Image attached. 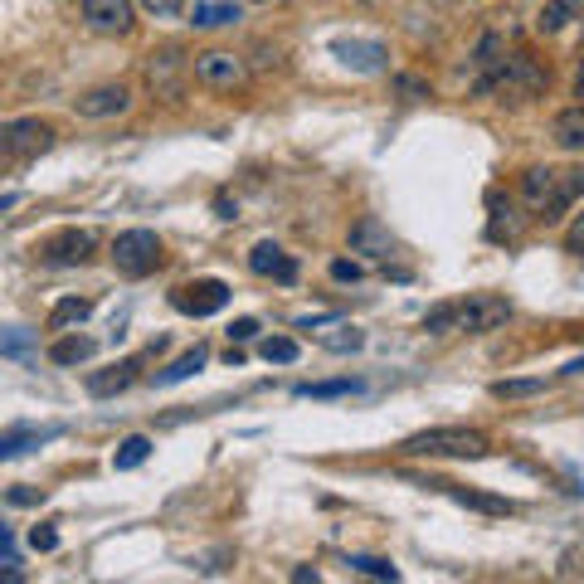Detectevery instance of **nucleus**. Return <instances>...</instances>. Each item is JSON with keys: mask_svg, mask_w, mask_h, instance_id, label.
Listing matches in <instances>:
<instances>
[{"mask_svg": "<svg viewBox=\"0 0 584 584\" xmlns=\"http://www.w3.org/2000/svg\"><path fill=\"white\" fill-rule=\"evenodd\" d=\"M93 317V302L88 297H59L54 312H49V331H64V327H78Z\"/></svg>", "mask_w": 584, "mask_h": 584, "instance_id": "22", "label": "nucleus"}, {"mask_svg": "<svg viewBox=\"0 0 584 584\" xmlns=\"http://www.w3.org/2000/svg\"><path fill=\"white\" fill-rule=\"evenodd\" d=\"M565 375H584V356H580V361H570V365H565Z\"/></svg>", "mask_w": 584, "mask_h": 584, "instance_id": "46", "label": "nucleus"}, {"mask_svg": "<svg viewBox=\"0 0 584 584\" xmlns=\"http://www.w3.org/2000/svg\"><path fill=\"white\" fill-rule=\"evenodd\" d=\"M249 268H254L258 278L283 283V288H292V283H297V258H292L283 244H273V239H263V244H254V249H249Z\"/></svg>", "mask_w": 584, "mask_h": 584, "instance_id": "14", "label": "nucleus"}, {"mask_svg": "<svg viewBox=\"0 0 584 584\" xmlns=\"http://www.w3.org/2000/svg\"><path fill=\"white\" fill-rule=\"evenodd\" d=\"M137 370H142V356L117 361V365H108V370H93V375H88V395H93V400H112V395H122V390L137 380Z\"/></svg>", "mask_w": 584, "mask_h": 584, "instance_id": "17", "label": "nucleus"}, {"mask_svg": "<svg viewBox=\"0 0 584 584\" xmlns=\"http://www.w3.org/2000/svg\"><path fill=\"white\" fill-rule=\"evenodd\" d=\"M351 254L370 258V263H385V258L395 254V234H390V224L375 215H361L351 224Z\"/></svg>", "mask_w": 584, "mask_h": 584, "instance_id": "13", "label": "nucleus"}, {"mask_svg": "<svg viewBox=\"0 0 584 584\" xmlns=\"http://www.w3.org/2000/svg\"><path fill=\"white\" fill-rule=\"evenodd\" d=\"M161 239L151 234V229H122L117 239H112V268L122 273V278H146V273H156L161 268Z\"/></svg>", "mask_w": 584, "mask_h": 584, "instance_id": "4", "label": "nucleus"}, {"mask_svg": "<svg viewBox=\"0 0 584 584\" xmlns=\"http://www.w3.org/2000/svg\"><path fill=\"white\" fill-rule=\"evenodd\" d=\"M424 487H434V492H443V497H453L458 507L482 511V516H511V511H516V502H507V497H492V492H473V487H463V482H424Z\"/></svg>", "mask_w": 584, "mask_h": 584, "instance_id": "16", "label": "nucleus"}, {"mask_svg": "<svg viewBox=\"0 0 584 584\" xmlns=\"http://www.w3.org/2000/svg\"><path fill=\"white\" fill-rule=\"evenodd\" d=\"M565 244H570V254H580V258H584V215H575L570 234H565Z\"/></svg>", "mask_w": 584, "mask_h": 584, "instance_id": "40", "label": "nucleus"}, {"mask_svg": "<svg viewBox=\"0 0 584 584\" xmlns=\"http://www.w3.org/2000/svg\"><path fill=\"white\" fill-rule=\"evenodd\" d=\"M550 137L560 151H570V156H584V103L575 108H565L555 122H550Z\"/></svg>", "mask_w": 584, "mask_h": 584, "instance_id": "18", "label": "nucleus"}, {"mask_svg": "<svg viewBox=\"0 0 584 584\" xmlns=\"http://www.w3.org/2000/svg\"><path fill=\"white\" fill-rule=\"evenodd\" d=\"M224 302H229V283H219V278H195L171 292V307L185 317H215Z\"/></svg>", "mask_w": 584, "mask_h": 584, "instance_id": "8", "label": "nucleus"}, {"mask_svg": "<svg viewBox=\"0 0 584 584\" xmlns=\"http://www.w3.org/2000/svg\"><path fill=\"white\" fill-rule=\"evenodd\" d=\"M146 458H151V438H146V434H132V438H122V443H117V453H112V468H117V473H132V468H142Z\"/></svg>", "mask_w": 584, "mask_h": 584, "instance_id": "23", "label": "nucleus"}, {"mask_svg": "<svg viewBox=\"0 0 584 584\" xmlns=\"http://www.w3.org/2000/svg\"><path fill=\"white\" fill-rule=\"evenodd\" d=\"M424 331L429 336H448V331H458V302H438L424 312Z\"/></svg>", "mask_w": 584, "mask_h": 584, "instance_id": "28", "label": "nucleus"}, {"mask_svg": "<svg viewBox=\"0 0 584 584\" xmlns=\"http://www.w3.org/2000/svg\"><path fill=\"white\" fill-rule=\"evenodd\" d=\"M30 546L35 550H59V531H54V526H35V531H30Z\"/></svg>", "mask_w": 584, "mask_h": 584, "instance_id": "37", "label": "nucleus"}, {"mask_svg": "<svg viewBox=\"0 0 584 584\" xmlns=\"http://www.w3.org/2000/svg\"><path fill=\"white\" fill-rule=\"evenodd\" d=\"M258 356H263L268 365H292L297 356H302V346H297L292 336H268V341L258 346Z\"/></svg>", "mask_w": 584, "mask_h": 584, "instance_id": "27", "label": "nucleus"}, {"mask_svg": "<svg viewBox=\"0 0 584 584\" xmlns=\"http://www.w3.org/2000/svg\"><path fill=\"white\" fill-rule=\"evenodd\" d=\"M361 380H317V385H297V400H341V395H361Z\"/></svg>", "mask_w": 584, "mask_h": 584, "instance_id": "24", "label": "nucleus"}, {"mask_svg": "<svg viewBox=\"0 0 584 584\" xmlns=\"http://www.w3.org/2000/svg\"><path fill=\"white\" fill-rule=\"evenodd\" d=\"M395 93H400L404 103H424V98H434L429 78H419V73H400V78H395Z\"/></svg>", "mask_w": 584, "mask_h": 584, "instance_id": "32", "label": "nucleus"}, {"mask_svg": "<svg viewBox=\"0 0 584 584\" xmlns=\"http://www.w3.org/2000/svg\"><path fill=\"white\" fill-rule=\"evenodd\" d=\"M127 108H132V88H127V83H103V88H88L83 98H73V112L88 117V122L122 117Z\"/></svg>", "mask_w": 584, "mask_h": 584, "instance_id": "12", "label": "nucleus"}, {"mask_svg": "<svg viewBox=\"0 0 584 584\" xmlns=\"http://www.w3.org/2000/svg\"><path fill=\"white\" fill-rule=\"evenodd\" d=\"M195 83H205V88H239L244 83V59L239 54H229V49H210V54H195Z\"/></svg>", "mask_w": 584, "mask_h": 584, "instance_id": "11", "label": "nucleus"}, {"mask_svg": "<svg viewBox=\"0 0 584 584\" xmlns=\"http://www.w3.org/2000/svg\"><path fill=\"white\" fill-rule=\"evenodd\" d=\"M331 54L356 73H380L385 69V59H390L380 39H331Z\"/></svg>", "mask_w": 584, "mask_h": 584, "instance_id": "15", "label": "nucleus"}, {"mask_svg": "<svg viewBox=\"0 0 584 584\" xmlns=\"http://www.w3.org/2000/svg\"><path fill=\"white\" fill-rule=\"evenodd\" d=\"M584 195V166H531L521 176V205L536 219H560Z\"/></svg>", "mask_w": 584, "mask_h": 584, "instance_id": "1", "label": "nucleus"}, {"mask_svg": "<svg viewBox=\"0 0 584 584\" xmlns=\"http://www.w3.org/2000/svg\"><path fill=\"white\" fill-rule=\"evenodd\" d=\"M64 429L59 424H44V429H25V424H15V429H5L0 434V458H20V453H30L39 443H49V438H59Z\"/></svg>", "mask_w": 584, "mask_h": 584, "instance_id": "19", "label": "nucleus"}, {"mask_svg": "<svg viewBox=\"0 0 584 584\" xmlns=\"http://www.w3.org/2000/svg\"><path fill=\"white\" fill-rule=\"evenodd\" d=\"M356 575H370V580H400V570L390 565V560H380V555H351L346 560Z\"/></svg>", "mask_w": 584, "mask_h": 584, "instance_id": "30", "label": "nucleus"}, {"mask_svg": "<svg viewBox=\"0 0 584 584\" xmlns=\"http://www.w3.org/2000/svg\"><path fill=\"white\" fill-rule=\"evenodd\" d=\"M322 322H331L327 312H317V317H297V331H312V327H322Z\"/></svg>", "mask_w": 584, "mask_h": 584, "instance_id": "43", "label": "nucleus"}, {"mask_svg": "<svg viewBox=\"0 0 584 584\" xmlns=\"http://www.w3.org/2000/svg\"><path fill=\"white\" fill-rule=\"evenodd\" d=\"M292 580H297V584H307V580L317 584V570H307V565H297V570H292Z\"/></svg>", "mask_w": 584, "mask_h": 584, "instance_id": "44", "label": "nucleus"}, {"mask_svg": "<svg viewBox=\"0 0 584 584\" xmlns=\"http://www.w3.org/2000/svg\"><path fill=\"white\" fill-rule=\"evenodd\" d=\"M254 336H258V322H254V317H239V322L229 327V341H239V346H244V341H254Z\"/></svg>", "mask_w": 584, "mask_h": 584, "instance_id": "38", "label": "nucleus"}, {"mask_svg": "<svg viewBox=\"0 0 584 584\" xmlns=\"http://www.w3.org/2000/svg\"><path fill=\"white\" fill-rule=\"evenodd\" d=\"M511 322V302L497 297V292H477L468 302H458V331L468 336H482V331H497Z\"/></svg>", "mask_w": 584, "mask_h": 584, "instance_id": "6", "label": "nucleus"}, {"mask_svg": "<svg viewBox=\"0 0 584 584\" xmlns=\"http://www.w3.org/2000/svg\"><path fill=\"white\" fill-rule=\"evenodd\" d=\"M331 278H336V283H361L365 268L356 258H331Z\"/></svg>", "mask_w": 584, "mask_h": 584, "instance_id": "36", "label": "nucleus"}, {"mask_svg": "<svg viewBox=\"0 0 584 584\" xmlns=\"http://www.w3.org/2000/svg\"><path fill=\"white\" fill-rule=\"evenodd\" d=\"M215 210H219V219H234V215H239V205H234L229 195H219V200H215Z\"/></svg>", "mask_w": 584, "mask_h": 584, "instance_id": "42", "label": "nucleus"}, {"mask_svg": "<svg viewBox=\"0 0 584 584\" xmlns=\"http://www.w3.org/2000/svg\"><path fill=\"white\" fill-rule=\"evenodd\" d=\"M492 88H502L507 98H541L550 88V69L541 59H531V54H507L497 69H487L477 78V93H492Z\"/></svg>", "mask_w": 584, "mask_h": 584, "instance_id": "3", "label": "nucleus"}, {"mask_svg": "<svg viewBox=\"0 0 584 584\" xmlns=\"http://www.w3.org/2000/svg\"><path fill=\"white\" fill-rule=\"evenodd\" d=\"M575 15H580V0H546V5H541L536 30H541V35H555V30H565Z\"/></svg>", "mask_w": 584, "mask_h": 584, "instance_id": "26", "label": "nucleus"}, {"mask_svg": "<svg viewBox=\"0 0 584 584\" xmlns=\"http://www.w3.org/2000/svg\"><path fill=\"white\" fill-rule=\"evenodd\" d=\"M5 502H10V507H39V502H44V487H25V482H15V487L5 492Z\"/></svg>", "mask_w": 584, "mask_h": 584, "instance_id": "35", "label": "nucleus"}, {"mask_svg": "<svg viewBox=\"0 0 584 584\" xmlns=\"http://www.w3.org/2000/svg\"><path fill=\"white\" fill-rule=\"evenodd\" d=\"M502 59H507V44H502V35H482V39H477V54H473L477 69L487 73V69H497Z\"/></svg>", "mask_w": 584, "mask_h": 584, "instance_id": "31", "label": "nucleus"}, {"mask_svg": "<svg viewBox=\"0 0 584 584\" xmlns=\"http://www.w3.org/2000/svg\"><path fill=\"white\" fill-rule=\"evenodd\" d=\"M83 25L93 35H132L137 10L132 0H83Z\"/></svg>", "mask_w": 584, "mask_h": 584, "instance_id": "10", "label": "nucleus"}, {"mask_svg": "<svg viewBox=\"0 0 584 584\" xmlns=\"http://www.w3.org/2000/svg\"><path fill=\"white\" fill-rule=\"evenodd\" d=\"M541 390H546L541 375H531V380H497V385H492L497 400H531V395H541Z\"/></svg>", "mask_w": 584, "mask_h": 584, "instance_id": "29", "label": "nucleus"}, {"mask_svg": "<svg viewBox=\"0 0 584 584\" xmlns=\"http://www.w3.org/2000/svg\"><path fill=\"white\" fill-rule=\"evenodd\" d=\"M239 20V5L234 0H200L195 10H190V25L195 30H224V25H234Z\"/></svg>", "mask_w": 584, "mask_h": 584, "instance_id": "20", "label": "nucleus"}, {"mask_svg": "<svg viewBox=\"0 0 584 584\" xmlns=\"http://www.w3.org/2000/svg\"><path fill=\"white\" fill-rule=\"evenodd\" d=\"M49 146H54V127L39 122V117H15V122L0 127V151L5 156H39Z\"/></svg>", "mask_w": 584, "mask_h": 584, "instance_id": "9", "label": "nucleus"}, {"mask_svg": "<svg viewBox=\"0 0 584 584\" xmlns=\"http://www.w3.org/2000/svg\"><path fill=\"white\" fill-rule=\"evenodd\" d=\"M322 346H327V351H336V356H346V351H361V346H365V331L341 327V331H331V336H322Z\"/></svg>", "mask_w": 584, "mask_h": 584, "instance_id": "33", "label": "nucleus"}, {"mask_svg": "<svg viewBox=\"0 0 584 584\" xmlns=\"http://www.w3.org/2000/svg\"><path fill=\"white\" fill-rule=\"evenodd\" d=\"M0 351H5L10 361H20V356H30V336H25V327H10V331H5V341H0Z\"/></svg>", "mask_w": 584, "mask_h": 584, "instance_id": "34", "label": "nucleus"}, {"mask_svg": "<svg viewBox=\"0 0 584 584\" xmlns=\"http://www.w3.org/2000/svg\"><path fill=\"white\" fill-rule=\"evenodd\" d=\"M195 59H185V49L181 44H161L151 59H146V83L161 93V98H181V78H185V69H190Z\"/></svg>", "mask_w": 584, "mask_h": 584, "instance_id": "7", "label": "nucleus"}, {"mask_svg": "<svg viewBox=\"0 0 584 584\" xmlns=\"http://www.w3.org/2000/svg\"><path fill=\"white\" fill-rule=\"evenodd\" d=\"M93 254H98V234H93V229H59V234L44 239V249H39V258H44L49 268H83Z\"/></svg>", "mask_w": 584, "mask_h": 584, "instance_id": "5", "label": "nucleus"}, {"mask_svg": "<svg viewBox=\"0 0 584 584\" xmlns=\"http://www.w3.org/2000/svg\"><path fill=\"white\" fill-rule=\"evenodd\" d=\"M205 361H210V351H205V346H195V351H185L181 361H171L166 370H156V385H181V380H190Z\"/></svg>", "mask_w": 584, "mask_h": 584, "instance_id": "25", "label": "nucleus"}, {"mask_svg": "<svg viewBox=\"0 0 584 584\" xmlns=\"http://www.w3.org/2000/svg\"><path fill=\"white\" fill-rule=\"evenodd\" d=\"M93 351H98L93 336H59V341L49 346V361L54 365H83V361H93Z\"/></svg>", "mask_w": 584, "mask_h": 584, "instance_id": "21", "label": "nucleus"}, {"mask_svg": "<svg viewBox=\"0 0 584 584\" xmlns=\"http://www.w3.org/2000/svg\"><path fill=\"white\" fill-rule=\"evenodd\" d=\"M575 98L584 103V64H580V73H575Z\"/></svg>", "mask_w": 584, "mask_h": 584, "instance_id": "45", "label": "nucleus"}, {"mask_svg": "<svg viewBox=\"0 0 584 584\" xmlns=\"http://www.w3.org/2000/svg\"><path fill=\"white\" fill-rule=\"evenodd\" d=\"M142 5L151 10V15H181L185 0H142Z\"/></svg>", "mask_w": 584, "mask_h": 584, "instance_id": "41", "label": "nucleus"}, {"mask_svg": "<svg viewBox=\"0 0 584 584\" xmlns=\"http://www.w3.org/2000/svg\"><path fill=\"white\" fill-rule=\"evenodd\" d=\"M400 453L409 458H487L492 443L477 429H463V424H448V429H424V434H409L400 443Z\"/></svg>", "mask_w": 584, "mask_h": 584, "instance_id": "2", "label": "nucleus"}, {"mask_svg": "<svg viewBox=\"0 0 584 584\" xmlns=\"http://www.w3.org/2000/svg\"><path fill=\"white\" fill-rule=\"evenodd\" d=\"M224 560H234V555H229V550H210V555H200V560H195V570L215 575V570H224Z\"/></svg>", "mask_w": 584, "mask_h": 584, "instance_id": "39", "label": "nucleus"}]
</instances>
